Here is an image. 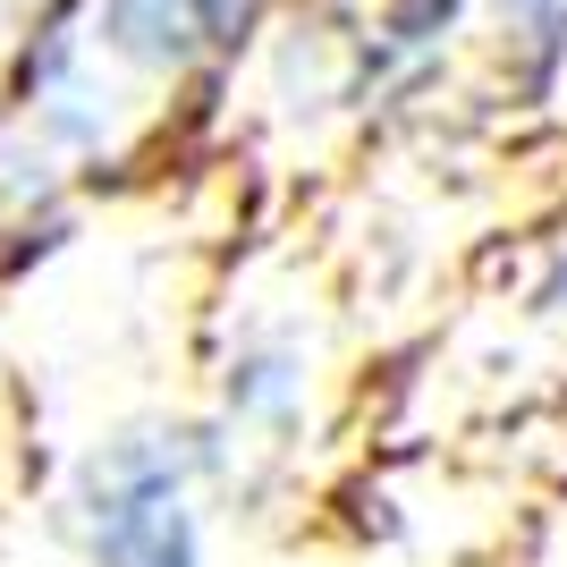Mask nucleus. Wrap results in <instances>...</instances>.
Here are the masks:
<instances>
[{
	"label": "nucleus",
	"instance_id": "1",
	"mask_svg": "<svg viewBox=\"0 0 567 567\" xmlns=\"http://www.w3.org/2000/svg\"><path fill=\"white\" fill-rule=\"evenodd\" d=\"M364 313L339 262L306 237L237 246L195 348V432L213 450L237 534L297 525L331 492L364 415Z\"/></svg>",
	"mask_w": 567,
	"mask_h": 567
},
{
	"label": "nucleus",
	"instance_id": "2",
	"mask_svg": "<svg viewBox=\"0 0 567 567\" xmlns=\"http://www.w3.org/2000/svg\"><path fill=\"white\" fill-rule=\"evenodd\" d=\"M229 492L187 406L111 415L60 474L69 567H229Z\"/></svg>",
	"mask_w": 567,
	"mask_h": 567
}]
</instances>
